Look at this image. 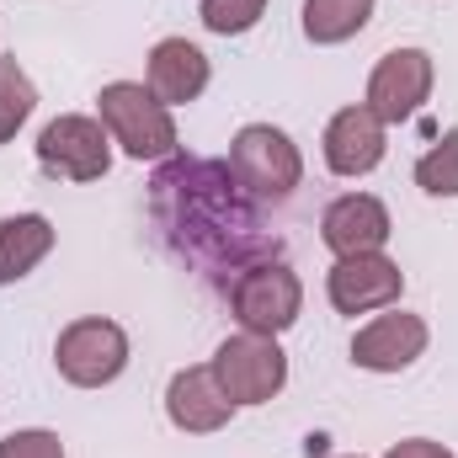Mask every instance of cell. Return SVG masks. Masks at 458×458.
<instances>
[{
    "instance_id": "3957f363",
    "label": "cell",
    "mask_w": 458,
    "mask_h": 458,
    "mask_svg": "<svg viewBox=\"0 0 458 458\" xmlns=\"http://www.w3.org/2000/svg\"><path fill=\"white\" fill-rule=\"evenodd\" d=\"M229 171L240 176V187L261 203H283L299 192L304 182V155L299 144L272 128V123H245L234 139H229Z\"/></svg>"
},
{
    "instance_id": "2e32d148",
    "label": "cell",
    "mask_w": 458,
    "mask_h": 458,
    "mask_svg": "<svg viewBox=\"0 0 458 458\" xmlns=\"http://www.w3.org/2000/svg\"><path fill=\"white\" fill-rule=\"evenodd\" d=\"M373 16V0H304V38L320 48H336L357 38Z\"/></svg>"
},
{
    "instance_id": "4fadbf2b",
    "label": "cell",
    "mask_w": 458,
    "mask_h": 458,
    "mask_svg": "<svg viewBox=\"0 0 458 458\" xmlns=\"http://www.w3.org/2000/svg\"><path fill=\"white\" fill-rule=\"evenodd\" d=\"M394 234L389 208L373 192H346L326 208L320 219V240L331 245V256H362V250H384Z\"/></svg>"
},
{
    "instance_id": "277c9868",
    "label": "cell",
    "mask_w": 458,
    "mask_h": 458,
    "mask_svg": "<svg viewBox=\"0 0 458 458\" xmlns=\"http://www.w3.org/2000/svg\"><path fill=\"white\" fill-rule=\"evenodd\" d=\"M229 310H234L240 331L283 336V331L299 320V310H304V283H299V272H293L283 256L256 261V267H245V272L229 283Z\"/></svg>"
},
{
    "instance_id": "5b68a950",
    "label": "cell",
    "mask_w": 458,
    "mask_h": 458,
    "mask_svg": "<svg viewBox=\"0 0 458 458\" xmlns=\"http://www.w3.org/2000/svg\"><path fill=\"white\" fill-rule=\"evenodd\" d=\"M54 368L75 389H107L128 368V331L107 315H81L59 331L54 342Z\"/></svg>"
},
{
    "instance_id": "ba28073f",
    "label": "cell",
    "mask_w": 458,
    "mask_h": 458,
    "mask_svg": "<svg viewBox=\"0 0 458 458\" xmlns=\"http://www.w3.org/2000/svg\"><path fill=\"white\" fill-rule=\"evenodd\" d=\"M432 86H437V64H432L427 48H389V54L373 64V75H368L362 107L378 117L384 128H389V123H411V117L427 107Z\"/></svg>"
},
{
    "instance_id": "9c48e42d",
    "label": "cell",
    "mask_w": 458,
    "mask_h": 458,
    "mask_svg": "<svg viewBox=\"0 0 458 458\" xmlns=\"http://www.w3.org/2000/svg\"><path fill=\"white\" fill-rule=\"evenodd\" d=\"M405 293V272L394 256L384 250H362V256H336L331 277H326V299L336 315H373L400 304Z\"/></svg>"
},
{
    "instance_id": "7c38bea8",
    "label": "cell",
    "mask_w": 458,
    "mask_h": 458,
    "mask_svg": "<svg viewBox=\"0 0 458 458\" xmlns=\"http://www.w3.org/2000/svg\"><path fill=\"white\" fill-rule=\"evenodd\" d=\"M320 149H326V165H331L336 176L357 182V176L378 171V160H384V149H389V128L357 102V107H342V113L326 123Z\"/></svg>"
},
{
    "instance_id": "9a60e30c",
    "label": "cell",
    "mask_w": 458,
    "mask_h": 458,
    "mask_svg": "<svg viewBox=\"0 0 458 458\" xmlns=\"http://www.w3.org/2000/svg\"><path fill=\"white\" fill-rule=\"evenodd\" d=\"M54 250V225L43 214H5L0 219V288L21 283Z\"/></svg>"
},
{
    "instance_id": "ffe728a7",
    "label": "cell",
    "mask_w": 458,
    "mask_h": 458,
    "mask_svg": "<svg viewBox=\"0 0 458 458\" xmlns=\"http://www.w3.org/2000/svg\"><path fill=\"white\" fill-rule=\"evenodd\" d=\"M0 458H64V443L48 427H21V432L0 437Z\"/></svg>"
},
{
    "instance_id": "5bb4252c",
    "label": "cell",
    "mask_w": 458,
    "mask_h": 458,
    "mask_svg": "<svg viewBox=\"0 0 458 458\" xmlns=\"http://www.w3.org/2000/svg\"><path fill=\"white\" fill-rule=\"evenodd\" d=\"M208 54L187 38H160L149 48V64H144V86L165 102V107H187L208 91Z\"/></svg>"
},
{
    "instance_id": "e0dca14e",
    "label": "cell",
    "mask_w": 458,
    "mask_h": 458,
    "mask_svg": "<svg viewBox=\"0 0 458 458\" xmlns=\"http://www.w3.org/2000/svg\"><path fill=\"white\" fill-rule=\"evenodd\" d=\"M32 107H38V86L27 81V70L11 54H0V144H11L21 133Z\"/></svg>"
},
{
    "instance_id": "52a82bcc",
    "label": "cell",
    "mask_w": 458,
    "mask_h": 458,
    "mask_svg": "<svg viewBox=\"0 0 458 458\" xmlns=\"http://www.w3.org/2000/svg\"><path fill=\"white\" fill-rule=\"evenodd\" d=\"M38 165L59 182H102L113 165V133L102 117L64 113L38 133Z\"/></svg>"
},
{
    "instance_id": "7a4b0ae2",
    "label": "cell",
    "mask_w": 458,
    "mask_h": 458,
    "mask_svg": "<svg viewBox=\"0 0 458 458\" xmlns=\"http://www.w3.org/2000/svg\"><path fill=\"white\" fill-rule=\"evenodd\" d=\"M97 117H102V128L113 133V144H123V155L128 160H149V165H160V160H171L176 155V117L171 107L144 86V81H107L102 91H97Z\"/></svg>"
},
{
    "instance_id": "8992f818",
    "label": "cell",
    "mask_w": 458,
    "mask_h": 458,
    "mask_svg": "<svg viewBox=\"0 0 458 458\" xmlns=\"http://www.w3.org/2000/svg\"><path fill=\"white\" fill-rule=\"evenodd\" d=\"M208 368L234 405H267L288 384V352L277 346V336H256V331L225 336Z\"/></svg>"
},
{
    "instance_id": "d6986e66",
    "label": "cell",
    "mask_w": 458,
    "mask_h": 458,
    "mask_svg": "<svg viewBox=\"0 0 458 458\" xmlns=\"http://www.w3.org/2000/svg\"><path fill=\"white\" fill-rule=\"evenodd\" d=\"M198 16H203L208 32H219V38H240V32H250V27L267 16V0H203Z\"/></svg>"
},
{
    "instance_id": "30bf717a",
    "label": "cell",
    "mask_w": 458,
    "mask_h": 458,
    "mask_svg": "<svg viewBox=\"0 0 458 458\" xmlns=\"http://www.w3.org/2000/svg\"><path fill=\"white\" fill-rule=\"evenodd\" d=\"M427 342H432L427 320L411 315V310H400V304H389L384 315H373V320L352 336V362L368 368V373H405V368L427 352Z\"/></svg>"
},
{
    "instance_id": "8fae6325",
    "label": "cell",
    "mask_w": 458,
    "mask_h": 458,
    "mask_svg": "<svg viewBox=\"0 0 458 458\" xmlns=\"http://www.w3.org/2000/svg\"><path fill=\"white\" fill-rule=\"evenodd\" d=\"M234 411H240V405L219 389V378H214L208 362L176 368L171 384H165V421H171L176 432H187V437H208V432L229 427Z\"/></svg>"
},
{
    "instance_id": "6da1fadb",
    "label": "cell",
    "mask_w": 458,
    "mask_h": 458,
    "mask_svg": "<svg viewBox=\"0 0 458 458\" xmlns=\"http://www.w3.org/2000/svg\"><path fill=\"white\" fill-rule=\"evenodd\" d=\"M149 208L182 261H192L225 283H234L256 261L283 256V240L267 234L261 198H250L240 187L229 160H203V155L160 160V171L149 182Z\"/></svg>"
},
{
    "instance_id": "44dd1931",
    "label": "cell",
    "mask_w": 458,
    "mask_h": 458,
    "mask_svg": "<svg viewBox=\"0 0 458 458\" xmlns=\"http://www.w3.org/2000/svg\"><path fill=\"white\" fill-rule=\"evenodd\" d=\"M384 458H458V454L443 448V443H432V437H405V443H394Z\"/></svg>"
},
{
    "instance_id": "7402d4cb",
    "label": "cell",
    "mask_w": 458,
    "mask_h": 458,
    "mask_svg": "<svg viewBox=\"0 0 458 458\" xmlns=\"http://www.w3.org/2000/svg\"><path fill=\"white\" fill-rule=\"evenodd\" d=\"M352 458H357V454H352Z\"/></svg>"
},
{
    "instance_id": "ac0fdd59",
    "label": "cell",
    "mask_w": 458,
    "mask_h": 458,
    "mask_svg": "<svg viewBox=\"0 0 458 458\" xmlns=\"http://www.w3.org/2000/svg\"><path fill=\"white\" fill-rule=\"evenodd\" d=\"M416 187L427 198H458V128H448L421 160H416Z\"/></svg>"
}]
</instances>
